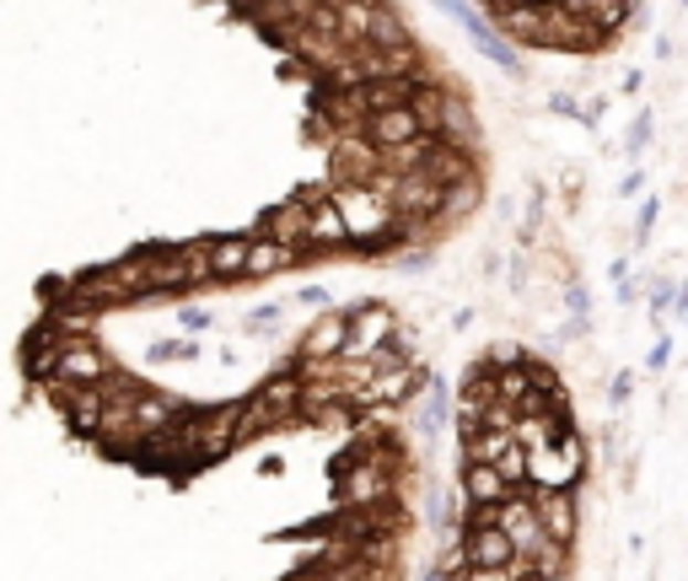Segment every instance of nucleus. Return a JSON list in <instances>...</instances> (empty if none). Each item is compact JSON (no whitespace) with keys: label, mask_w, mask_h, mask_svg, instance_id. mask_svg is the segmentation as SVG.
<instances>
[{"label":"nucleus","mask_w":688,"mask_h":581,"mask_svg":"<svg viewBox=\"0 0 688 581\" xmlns=\"http://www.w3.org/2000/svg\"><path fill=\"white\" fill-rule=\"evenodd\" d=\"M532 506H538V522H543L549 539H560V543L575 539V500H570V490H543V485H532Z\"/></svg>","instance_id":"obj_1"}]
</instances>
